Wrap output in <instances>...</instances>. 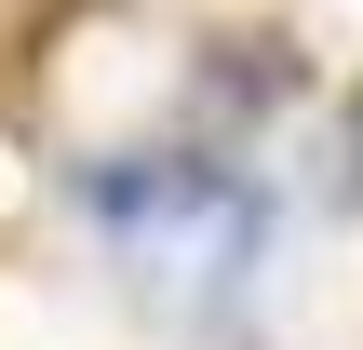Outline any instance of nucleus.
<instances>
[{
    "mask_svg": "<svg viewBox=\"0 0 363 350\" xmlns=\"http://www.w3.org/2000/svg\"><path fill=\"white\" fill-rule=\"evenodd\" d=\"M350 175H363V121H350Z\"/></svg>",
    "mask_w": 363,
    "mask_h": 350,
    "instance_id": "f03ea898",
    "label": "nucleus"
},
{
    "mask_svg": "<svg viewBox=\"0 0 363 350\" xmlns=\"http://www.w3.org/2000/svg\"><path fill=\"white\" fill-rule=\"evenodd\" d=\"M81 189H94V216H108L121 243H148V256H189L202 283L256 270V243H269V202H256L229 162H175V148H162L148 175H135V162H108V175H81Z\"/></svg>",
    "mask_w": 363,
    "mask_h": 350,
    "instance_id": "f257e3e1",
    "label": "nucleus"
}]
</instances>
